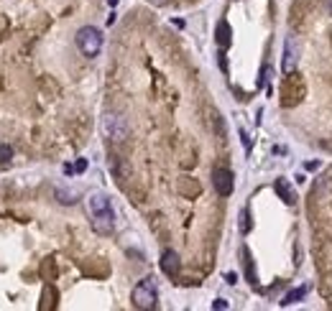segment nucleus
I'll return each instance as SVG.
<instances>
[{"label":"nucleus","instance_id":"obj_1","mask_svg":"<svg viewBox=\"0 0 332 311\" xmlns=\"http://www.w3.org/2000/svg\"><path fill=\"white\" fill-rule=\"evenodd\" d=\"M133 306L136 309H153L159 301V294H156V283L153 278H143L136 288H133Z\"/></svg>","mask_w":332,"mask_h":311},{"label":"nucleus","instance_id":"obj_2","mask_svg":"<svg viewBox=\"0 0 332 311\" xmlns=\"http://www.w3.org/2000/svg\"><path fill=\"white\" fill-rule=\"evenodd\" d=\"M77 46L84 56H97L102 49V33L92 26H84L77 31Z\"/></svg>","mask_w":332,"mask_h":311},{"label":"nucleus","instance_id":"obj_3","mask_svg":"<svg viewBox=\"0 0 332 311\" xmlns=\"http://www.w3.org/2000/svg\"><path fill=\"white\" fill-rule=\"evenodd\" d=\"M102 133L113 141H123L128 136V125L120 115H105L102 118Z\"/></svg>","mask_w":332,"mask_h":311},{"label":"nucleus","instance_id":"obj_4","mask_svg":"<svg viewBox=\"0 0 332 311\" xmlns=\"http://www.w3.org/2000/svg\"><path fill=\"white\" fill-rule=\"evenodd\" d=\"M92 230L97 235H110L115 230V214L113 209H100V212H92Z\"/></svg>","mask_w":332,"mask_h":311},{"label":"nucleus","instance_id":"obj_5","mask_svg":"<svg viewBox=\"0 0 332 311\" xmlns=\"http://www.w3.org/2000/svg\"><path fill=\"white\" fill-rule=\"evenodd\" d=\"M297 61H299V43H297L294 36H286V41H284V64H281L284 74H292Z\"/></svg>","mask_w":332,"mask_h":311},{"label":"nucleus","instance_id":"obj_6","mask_svg":"<svg viewBox=\"0 0 332 311\" xmlns=\"http://www.w3.org/2000/svg\"><path fill=\"white\" fill-rule=\"evenodd\" d=\"M212 186H215V191H217L220 196H230V194H233V186H235L233 173H230L228 168H215V171H212Z\"/></svg>","mask_w":332,"mask_h":311},{"label":"nucleus","instance_id":"obj_7","mask_svg":"<svg viewBox=\"0 0 332 311\" xmlns=\"http://www.w3.org/2000/svg\"><path fill=\"white\" fill-rule=\"evenodd\" d=\"M179 255H176L174 250H164V255H161V271L166 273V276H176L179 273Z\"/></svg>","mask_w":332,"mask_h":311},{"label":"nucleus","instance_id":"obj_8","mask_svg":"<svg viewBox=\"0 0 332 311\" xmlns=\"http://www.w3.org/2000/svg\"><path fill=\"white\" fill-rule=\"evenodd\" d=\"M274 189H276V194H279V196L284 199V204H297V194H294L292 184L286 181V179H276Z\"/></svg>","mask_w":332,"mask_h":311},{"label":"nucleus","instance_id":"obj_9","mask_svg":"<svg viewBox=\"0 0 332 311\" xmlns=\"http://www.w3.org/2000/svg\"><path fill=\"white\" fill-rule=\"evenodd\" d=\"M215 41L220 43V49H228V46H230V26L225 23V20H220V23H217Z\"/></svg>","mask_w":332,"mask_h":311},{"label":"nucleus","instance_id":"obj_10","mask_svg":"<svg viewBox=\"0 0 332 311\" xmlns=\"http://www.w3.org/2000/svg\"><path fill=\"white\" fill-rule=\"evenodd\" d=\"M304 294H307V286H302V288H292V291L284 296V301H281V304H284V306L297 304V301H302V299H304Z\"/></svg>","mask_w":332,"mask_h":311},{"label":"nucleus","instance_id":"obj_11","mask_svg":"<svg viewBox=\"0 0 332 311\" xmlns=\"http://www.w3.org/2000/svg\"><path fill=\"white\" fill-rule=\"evenodd\" d=\"M13 158V148L8 143H0V163H8Z\"/></svg>","mask_w":332,"mask_h":311},{"label":"nucleus","instance_id":"obj_12","mask_svg":"<svg viewBox=\"0 0 332 311\" xmlns=\"http://www.w3.org/2000/svg\"><path fill=\"white\" fill-rule=\"evenodd\" d=\"M240 219H243V222H240V230H243V232H248V230H251V222H248V209H243Z\"/></svg>","mask_w":332,"mask_h":311},{"label":"nucleus","instance_id":"obj_13","mask_svg":"<svg viewBox=\"0 0 332 311\" xmlns=\"http://www.w3.org/2000/svg\"><path fill=\"white\" fill-rule=\"evenodd\" d=\"M212 309H220V311H223V309H228V301H225V299H217V301H212Z\"/></svg>","mask_w":332,"mask_h":311},{"label":"nucleus","instance_id":"obj_14","mask_svg":"<svg viewBox=\"0 0 332 311\" xmlns=\"http://www.w3.org/2000/svg\"><path fill=\"white\" fill-rule=\"evenodd\" d=\"M84 168H87V161H84V158H79V161L74 163V171H79V173H82Z\"/></svg>","mask_w":332,"mask_h":311},{"label":"nucleus","instance_id":"obj_15","mask_svg":"<svg viewBox=\"0 0 332 311\" xmlns=\"http://www.w3.org/2000/svg\"><path fill=\"white\" fill-rule=\"evenodd\" d=\"M240 138H243V146H246V148H251V138L246 136V130H240Z\"/></svg>","mask_w":332,"mask_h":311},{"label":"nucleus","instance_id":"obj_16","mask_svg":"<svg viewBox=\"0 0 332 311\" xmlns=\"http://www.w3.org/2000/svg\"><path fill=\"white\" fill-rule=\"evenodd\" d=\"M327 8H330V15H332V0H327Z\"/></svg>","mask_w":332,"mask_h":311},{"label":"nucleus","instance_id":"obj_17","mask_svg":"<svg viewBox=\"0 0 332 311\" xmlns=\"http://www.w3.org/2000/svg\"><path fill=\"white\" fill-rule=\"evenodd\" d=\"M107 3H110V5H118V0H107Z\"/></svg>","mask_w":332,"mask_h":311}]
</instances>
